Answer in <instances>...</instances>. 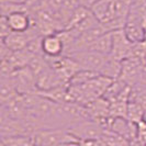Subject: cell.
<instances>
[{
    "label": "cell",
    "mask_w": 146,
    "mask_h": 146,
    "mask_svg": "<svg viewBox=\"0 0 146 146\" xmlns=\"http://www.w3.org/2000/svg\"><path fill=\"white\" fill-rule=\"evenodd\" d=\"M0 133L1 137L17 136V135H35L36 130L30 122L9 115L1 111L0 115Z\"/></svg>",
    "instance_id": "1"
},
{
    "label": "cell",
    "mask_w": 146,
    "mask_h": 146,
    "mask_svg": "<svg viewBox=\"0 0 146 146\" xmlns=\"http://www.w3.org/2000/svg\"><path fill=\"white\" fill-rule=\"evenodd\" d=\"M68 56H70L74 58L78 65L80 66L81 69H86V70H90L99 75H101L106 65L108 64L110 59V55H106V54H101L95 51H80V52H75L73 54H69Z\"/></svg>",
    "instance_id": "2"
},
{
    "label": "cell",
    "mask_w": 146,
    "mask_h": 146,
    "mask_svg": "<svg viewBox=\"0 0 146 146\" xmlns=\"http://www.w3.org/2000/svg\"><path fill=\"white\" fill-rule=\"evenodd\" d=\"M69 141H78L67 129H45L35 133L36 146H63Z\"/></svg>",
    "instance_id": "3"
},
{
    "label": "cell",
    "mask_w": 146,
    "mask_h": 146,
    "mask_svg": "<svg viewBox=\"0 0 146 146\" xmlns=\"http://www.w3.org/2000/svg\"><path fill=\"white\" fill-rule=\"evenodd\" d=\"M74 137L81 141V139H94L98 141L102 137L104 129L98 122L94 120H85L79 123H76L73 126L67 129Z\"/></svg>",
    "instance_id": "4"
},
{
    "label": "cell",
    "mask_w": 146,
    "mask_h": 146,
    "mask_svg": "<svg viewBox=\"0 0 146 146\" xmlns=\"http://www.w3.org/2000/svg\"><path fill=\"white\" fill-rule=\"evenodd\" d=\"M13 81L17 91L20 95H29V94H36V80L35 75L29 68V66L17 69L15 73L10 75Z\"/></svg>",
    "instance_id": "5"
},
{
    "label": "cell",
    "mask_w": 146,
    "mask_h": 146,
    "mask_svg": "<svg viewBox=\"0 0 146 146\" xmlns=\"http://www.w3.org/2000/svg\"><path fill=\"white\" fill-rule=\"evenodd\" d=\"M145 64V62L137 59L135 57H129L122 62L121 74L117 79L123 81L129 87H135L139 84L141 79V72L142 67Z\"/></svg>",
    "instance_id": "6"
},
{
    "label": "cell",
    "mask_w": 146,
    "mask_h": 146,
    "mask_svg": "<svg viewBox=\"0 0 146 146\" xmlns=\"http://www.w3.org/2000/svg\"><path fill=\"white\" fill-rule=\"evenodd\" d=\"M133 45L134 43L127 38L123 29L112 31V51L110 56L117 60L123 62L131 56Z\"/></svg>",
    "instance_id": "7"
},
{
    "label": "cell",
    "mask_w": 146,
    "mask_h": 146,
    "mask_svg": "<svg viewBox=\"0 0 146 146\" xmlns=\"http://www.w3.org/2000/svg\"><path fill=\"white\" fill-rule=\"evenodd\" d=\"M38 36H42V35L40 34V32L37 31L36 28L34 25H32V28L27 32H22V33L12 32V33H10L7 37L1 38V43L5 46H7L10 51L19 52L23 51L33 38Z\"/></svg>",
    "instance_id": "8"
},
{
    "label": "cell",
    "mask_w": 146,
    "mask_h": 146,
    "mask_svg": "<svg viewBox=\"0 0 146 146\" xmlns=\"http://www.w3.org/2000/svg\"><path fill=\"white\" fill-rule=\"evenodd\" d=\"M42 52L46 57H57L65 55V45L58 33L44 35L42 38Z\"/></svg>",
    "instance_id": "9"
},
{
    "label": "cell",
    "mask_w": 146,
    "mask_h": 146,
    "mask_svg": "<svg viewBox=\"0 0 146 146\" xmlns=\"http://www.w3.org/2000/svg\"><path fill=\"white\" fill-rule=\"evenodd\" d=\"M5 18L7 19V22L9 24V28L11 30V32H15V33L27 32L33 25L32 15L28 11L15 12V13H11V15L5 17Z\"/></svg>",
    "instance_id": "10"
},
{
    "label": "cell",
    "mask_w": 146,
    "mask_h": 146,
    "mask_svg": "<svg viewBox=\"0 0 146 146\" xmlns=\"http://www.w3.org/2000/svg\"><path fill=\"white\" fill-rule=\"evenodd\" d=\"M144 21H141L139 19L126 17V21L123 30L127 38L132 43H139L145 40V33H144Z\"/></svg>",
    "instance_id": "11"
},
{
    "label": "cell",
    "mask_w": 146,
    "mask_h": 146,
    "mask_svg": "<svg viewBox=\"0 0 146 146\" xmlns=\"http://www.w3.org/2000/svg\"><path fill=\"white\" fill-rule=\"evenodd\" d=\"M20 95L11 79L10 76H1V82H0V99H1V107L7 106L13 99H15Z\"/></svg>",
    "instance_id": "12"
},
{
    "label": "cell",
    "mask_w": 146,
    "mask_h": 146,
    "mask_svg": "<svg viewBox=\"0 0 146 146\" xmlns=\"http://www.w3.org/2000/svg\"><path fill=\"white\" fill-rule=\"evenodd\" d=\"M89 51H95L101 54L110 55L112 51V32H107L98 37L89 47Z\"/></svg>",
    "instance_id": "13"
},
{
    "label": "cell",
    "mask_w": 146,
    "mask_h": 146,
    "mask_svg": "<svg viewBox=\"0 0 146 146\" xmlns=\"http://www.w3.org/2000/svg\"><path fill=\"white\" fill-rule=\"evenodd\" d=\"M1 144L5 146H36L35 135H17L1 137Z\"/></svg>",
    "instance_id": "14"
},
{
    "label": "cell",
    "mask_w": 146,
    "mask_h": 146,
    "mask_svg": "<svg viewBox=\"0 0 146 146\" xmlns=\"http://www.w3.org/2000/svg\"><path fill=\"white\" fill-rule=\"evenodd\" d=\"M144 115H145L144 108L139 102L130 100L129 106H127V117H126V119L133 123L137 124L139 122L144 120Z\"/></svg>",
    "instance_id": "15"
},
{
    "label": "cell",
    "mask_w": 146,
    "mask_h": 146,
    "mask_svg": "<svg viewBox=\"0 0 146 146\" xmlns=\"http://www.w3.org/2000/svg\"><path fill=\"white\" fill-rule=\"evenodd\" d=\"M127 17L146 21V0H132Z\"/></svg>",
    "instance_id": "16"
},
{
    "label": "cell",
    "mask_w": 146,
    "mask_h": 146,
    "mask_svg": "<svg viewBox=\"0 0 146 146\" xmlns=\"http://www.w3.org/2000/svg\"><path fill=\"white\" fill-rule=\"evenodd\" d=\"M30 9L29 2H1V15L3 17L21 11L30 12Z\"/></svg>",
    "instance_id": "17"
},
{
    "label": "cell",
    "mask_w": 146,
    "mask_h": 146,
    "mask_svg": "<svg viewBox=\"0 0 146 146\" xmlns=\"http://www.w3.org/2000/svg\"><path fill=\"white\" fill-rule=\"evenodd\" d=\"M10 33H12V32H11V30L9 28L7 19L1 15V21H0V36H1V38H5V37H7Z\"/></svg>",
    "instance_id": "18"
},
{
    "label": "cell",
    "mask_w": 146,
    "mask_h": 146,
    "mask_svg": "<svg viewBox=\"0 0 146 146\" xmlns=\"http://www.w3.org/2000/svg\"><path fill=\"white\" fill-rule=\"evenodd\" d=\"M79 143L80 146H96V141L94 139H81Z\"/></svg>",
    "instance_id": "19"
},
{
    "label": "cell",
    "mask_w": 146,
    "mask_h": 146,
    "mask_svg": "<svg viewBox=\"0 0 146 146\" xmlns=\"http://www.w3.org/2000/svg\"><path fill=\"white\" fill-rule=\"evenodd\" d=\"M63 146H80V143H79V141H69Z\"/></svg>",
    "instance_id": "20"
}]
</instances>
